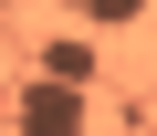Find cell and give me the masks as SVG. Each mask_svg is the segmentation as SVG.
<instances>
[{
	"label": "cell",
	"instance_id": "1",
	"mask_svg": "<svg viewBox=\"0 0 157 136\" xmlns=\"http://www.w3.org/2000/svg\"><path fill=\"white\" fill-rule=\"evenodd\" d=\"M21 136H84V94L73 84H32L21 94Z\"/></svg>",
	"mask_w": 157,
	"mask_h": 136
},
{
	"label": "cell",
	"instance_id": "2",
	"mask_svg": "<svg viewBox=\"0 0 157 136\" xmlns=\"http://www.w3.org/2000/svg\"><path fill=\"white\" fill-rule=\"evenodd\" d=\"M73 11H84V21H94V32H126V21H136V11H147V0H73Z\"/></svg>",
	"mask_w": 157,
	"mask_h": 136
}]
</instances>
